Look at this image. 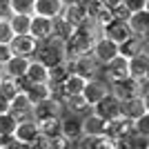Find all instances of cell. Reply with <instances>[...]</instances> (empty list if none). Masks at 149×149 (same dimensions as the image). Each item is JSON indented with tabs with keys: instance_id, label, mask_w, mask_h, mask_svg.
I'll list each match as a JSON object with an SVG mask.
<instances>
[{
	"instance_id": "1",
	"label": "cell",
	"mask_w": 149,
	"mask_h": 149,
	"mask_svg": "<svg viewBox=\"0 0 149 149\" xmlns=\"http://www.w3.org/2000/svg\"><path fill=\"white\" fill-rule=\"evenodd\" d=\"M98 36H100V29L93 20H87L85 25L76 27L74 33L62 42L65 60H76V58H82V56H91V47Z\"/></svg>"
},
{
	"instance_id": "2",
	"label": "cell",
	"mask_w": 149,
	"mask_h": 149,
	"mask_svg": "<svg viewBox=\"0 0 149 149\" xmlns=\"http://www.w3.org/2000/svg\"><path fill=\"white\" fill-rule=\"evenodd\" d=\"M33 60L40 62V65L47 67V69L56 67V65H62V62H65V49H62V42H58V40L40 42V45H38L36 56H33Z\"/></svg>"
},
{
	"instance_id": "3",
	"label": "cell",
	"mask_w": 149,
	"mask_h": 149,
	"mask_svg": "<svg viewBox=\"0 0 149 149\" xmlns=\"http://www.w3.org/2000/svg\"><path fill=\"white\" fill-rule=\"evenodd\" d=\"M109 93H111L116 100H120V102L131 100V98H140V96H143L138 80L131 78V76H127V78H123V80H118V82H113V85H109Z\"/></svg>"
},
{
	"instance_id": "4",
	"label": "cell",
	"mask_w": 149,
	"mask_h": 149,
	"mask_svg": "<svg viewBox=\"0 0 149 149\" xmlns=\"http://www.w3.org/2000/svg\"><path fill=\"white\" fill-rule=\"evenodd\" d=\"M116 56H118V45L111 42V40L105 38V36H98V38H96V42H93V47H91V58L96 60L98 67L107 65V62L113 60Z\"/></svg>"
},
{
	"instance_id": "5",
	"label": "cell",
	"mask_w": 149,
	"mask_h": 149,
	"mask_svg": "<svg viewBox=\"0 0 149 149\" xmlns=\"http://www.w3.org/2000/svg\"><path fill=\"white\" fill-rule=\"evenodd\" d=\"M100 71H102V80L107 82V85H113V82L123 80V78H127L129 76V67H127V58L123 56H116L113 60H109L107 65H102L100 67Z\"/></svg>"
},
{
	"instance_id": "6",
	"label": "cell",
	"mask_w": 149,
	"mask_h": 149,
	"mask_svg": "<svg viewBox=\"0 0 149 149\" xmlns=\"http://www.w3.org/2000/svg\"><path fill=\"white\" fill-rule=\"evenodd\" d=\"M60 18L67 22V25H71L76 29V27L85 25L89 20V2H85V0H80L78 5H69V7H62L60 11Z\"/></svg>"
},
{
	"instance_id": "7",
	"label": "cell",
	"mask_w": 149,
	"mask_h": 149,
	"mask_svg": "<svg viewBox=\"0 0 149 149\" xmlns=\"http://www.w3.org/2000/svg\"><path fill=\"white\" fill-rule=\"evenodd\" d=\"M91 113H96V116L102 118L105 123L116 120V118H120V100H116L111 93H107L102 100H98V102L91 107Z\"/></svg>"
},
{
	"instance_id": "8",
	"label": "cell",
	"mask_w": 149,
	"mask_h": 149,
	"mask_svg": "<svg viewBox=\"0 0 149 149\" xmlns=\"http://www.w3.org/2000/svg\"><path fill=\"white\" fill-rule=\"evenodd\" d=\"M38 45H40L38 40H33L29 33H25V36H13L9 47H11L13 56H22V58L33 60V56H36V51H38Z\"/></svg>"
},
{
	"instance_id": "9",
	"label": "cell",
	"mask_w": 149,
	"mask_h": 149,
	"mask_svg": "<svg viewBox=\"0 0 149 149\" xmlns=\"http://www.w3.org/2000/svg\"><path fill=\"white\" fill-rule=\"evenodd\" d=\"M60 116H62V105L56 102L54 98H47V100H42V102L31 107V118L36 123L47 120V118H60Z\"/></svg>"
},
{
	"instance_id": "10",
	"label": "cell",
	"mask_w": 149,
	"mask_h": 149,
	"mask_svg": "<svg viewBox=\"0 0 149 149\" xmlns=\"http://www.w3.org/2000/svg\"><path fill=\"white\" fill-rule=\"evenodd\" d=\"M149 113V105H147V98H131V100H125V102H120V116L127 120H138L143 118V116H147Z\"/></svg>"
},
{
	"instance_id": "11",
	"label": "cell",
	"mask_w": 149,
	"mask_h": 149,
	"mask_svg": "<svg viewBox=\"0 0 149 149\" xmlns=\"http://www.w3.org/2000/svg\"><path fill=\"white\" fill-rule=\"evenodd\" d=\"M98 71L100 67L96 65L91 56H82V58H76L71 60V74L82 78V80H93V78H98Z\"/></svg>"
},
{
	"instance_id": "12",
	"label": "cell",
	"mask_w": 149,
	"mask_h": 149,
	"mask_svg": "<svg viewBox=\"0 0 149 149\" xmlns=\"http://www.w3.org/2000/svg\"><path fill=\"white\" fill-rule=\"evenodd\" d=\"M109 93V85H107L102 78H93V80H87L85 87H82V98L87 100V105L93 107L98 100H102Z\"/></svg>"
},
{
	"instance_id": "13",
	"label": "cell",
	"mask_w": 149,
	"mask_h": 149,
	"mask_svg": "<svg viewBox=\"0 0 149 149\" xmlns=\"http://www.w3.org/2000/svg\"><path fill=\"white\" fill-rule=\"evenodd\" d=\"M100 36H105V38H109L111 42L120 45V42H125L127 38H131L134 33H131L129 25H127L125 20H111L109 25H105L100 29Z\"/></svg>"
},
{
	"instance_id": "14",
	"label": "cell",
	"mask_w": 149,
	"mask_h": 149,
	"mask_svg": "<svg viewBox=\"0 0 149 149\" xmlns=\"http://www.w3.org/2000/svg\"><path fill=\"white\" fill-rule=\"evenodd\" d=\"M129 134H134V123L127 118H116V120H109L107 123V129H105V136L109 138V140H113V143H118V140H123L125 136H129Z\"/></svg>"
},
{
	"instance_id": "15",
	"label": "cell",
	"mask_w": 149,
	"mask_h": 149,
	"mask_svg": "<svg viewBox=\"0 0 149 149\" xmlns=\"http://www.w3.org/2000/svg\"><path fill=\"white\" fill-rule=\"evenodd\" d=\"M29 36L38 42H47L51 40V20L40 18V16H31L29 20Z\"/></svg>"
},
{
	"instance_id": "16",
	"label": "cell",
	"mask_w": 149,
	"mask_h": 149,
	"mask_svg": "<svg viewBox=\"0 0 149 149\" xmlns=\"http://www.w3.org/2000/svg\"><path fill=\"white\" fill-rule=\"evenodd\" d=\"M29 58H22V56H11L9 60L2 65V76L5 78H11V80H18L27 74V67H29Z\"/></svg>"
},
{
	"instance_id": "17",
	"label": "cell",
	"mask_w": 149,
	"mask_h": 149,
	"mask_svg": "<svg viewBox=\"0 0 149 149\" xmlns=\"http://www.w3.org/2000/svg\"><path fill=\"white\" fill-rule=\"evenodd\" d=\"M140 51H147V36H131L118 45V56L127 58V60L138 56Z\"/></svg>"
},
{
	"instance_id": "18",
	"label": "cell",
	"mask_w": 149,
	"mask_h": 149,
	"mask_svg": "<svg viewBox=\"0 0 149 149\" xmlns=\"http://www.w3.org/2000/svg\"><path fill=\"white\" fill-rule=\"evenodd\" d=\"M40 131H38V123L33 118H25V120H20L18 125H16V131H13V140H18V143H25L29 145L33 138L38 136Z\"/></svg>"
},
{
	"instance_id": "19",
	"label": "cell",
	"mask_w": 149,
	"mask_h": 149,
	"mask_svg": "<svg viewBox=\"0 0 149 149\" xmlns=\"http://www.w3.org/2000/svg\"><path fill=\"white\" fill-rule=\"evenodd\" d=\"M80 125H82V136H105V129H107V123L102 118H98L96 113L89 111L87 116H82L80 118Z\"/></svg>"
},
{
	"instance_id": "20",
	"label": "cell",
	"mask_w": 149,
	"mask_h": 149,
	"mask_svg": "<svg viewBox=\"0 0 149 149\" xmlns=\"http://www.w3.org/2000/svg\"><path fill=\"white\" fill-rule=\"evenodd\" d=\"M62 11L60 0H33V16H40V18H58Z\"/></svg>"
},
{
	"instance_id": "21",
	"label": "cell",
	"mask_w": 149,
	"mask_h": 149,
	"mask_svg": "<svg viewBox=\"0 0 149 149\" xmlns=\"http://www.w3.org/2000/svg\"><path fill=\"white\" fill-rule=\"evenodd\" d=\"M60 136H65L69 143H76V140L82 136L80 118H78V116H67V118H60Z\"/></svg>"
},
{
	"instance_id": "22",
	"label": "cell",
	"mask_w": 149,
	"mask_h": 149,
	"mask_svg": "<svg viewBox=\"0 0 149 149\" xmlns=\"http://www.w3.org/2000/svg\"><path fill=\"white\" fill-rule=\"evenodd\" d=\"M89 20H93L96 25H98V29H102L105 25H109L113 20V16H111V9L100 0V2H91L89 5Z\"/></svg>"
},
{
	"instance_id": "23",
	"label": "cell",
	"mask_w": 149,
	"mask_h": 149,
	"mask_svg": "<svg viewBox=\"0 0 149 149\" xmlns=\"http://www.w3.org/2000/svg\"><path fill=\"white\" fill-rule=\"evenodd\" d=\"M127 67H129V76L131 78L149 76V54L147 51H140L138 56L129 58V60H127Z\"/></svg>"
},
{
	"instance_id": "24",
	"label": "cell",
	"mask_w": 149,
	"mask_h": 149,
	"mask_svg": "<svg viewBox=\"0 0 149 149\" xmlns=\"http://www.w3.org/2000/svg\"><path fill=\"white\" fill-rule=\"evenodd\" d=\"M62 109H67L69 116H78V118H82V116H87V113L91 111V107L87 105V100L82 98V93H76V96H67V100H65Z\"/></svg>"
},
{
	"instance_id": "25",
	"label": "cell",
	"mask_w": 149,
	"mask_h": 149,
	"mask_svg": "<svg viewBox=\"0 0 149 149\" xmlns=\"http://www.w3.org/2000/svg\"><path fill=\"white\" fill-rule=\"evenodd\" d=\"M76 149H116V143L107 136H80L76 140Z\"/></svg>"
},
{
	"instance_id": "26",
	"label": "cell",
	"mask_w": 149,
	"mask_h": 149,
	"mask_svg": "<svg viewBox=\"0 0 149 149\" xmlns=\"http://www.w3.org/2000/svg\"><path fill=\"white\" fill-rule=\"evenodd\" d=\"M127 25H129V29H131L134 36H147L149 33V9L131 13L129 20H127Z\"/></svg>"
},
{
	"instance_id": "27",
	"label": "cell",
	"mask_w": 149,
	"mask_h": 149,
	"mask_svg": "<svg viewBox=\"0 0 149 149\" xmlns=\"http://www.w3.org/2000/svg\"><path fill=\"white\" fill-rule=\"evenodd\" d=\"M25 78L31 82V85H47V80H49V71H47V67H42L40 62L31 60L29 67H27Z\"/></svg>"
},
{
	"instance_id": "28",
	"label": "cell",
	"mask_w": 149,
	"mask_h": 149,
	"mask_svg": "<svg viewBox=\"0 0 149 149\" xmlns=\"http://www.w3.org/2000/svg\"><path fill=\"white\" fill-rule=\"evenodd\" d=\"M74 33V27L67 25L65 20L58 16V18L51 20V40H58V42H65L69 36Z\"/></svg>"
},
{
	"instance_id": "29",
	"label": "cell",
	"mask_w": 149,
	"mask_h": 149,
	"mask_svg": "<svg viewBox=\"0 0 149 149\" xmlns=\"http://www.w3.org/2000/svg\"><path fill=\"white\" fill-rule=\"evenodd\" d=\"M60 118H62V116H60ZM60 118L40 120V123H38V131H40V136H45V138H56V136H60Z\"/></svg>"
},
{
	"instance_id": "30",
	"label": "cell",
	"mask_w": 149,
	"mask_h": 149,
	"mask_svg": "<svg viewBox=\"0 0 149 149\" xmlns=\"http://www.w3.org/2000/svg\"><path fill=\"white\" fill-rule=\"evenodd\" d=\"M25 93H27V98L31 100V105H38V102L51 98L49 96V85H31Z\"/></svg>"
},
{
	"instance_id": "31",
	"label": "cell",
	"mask_w": 149,
	"mask_h": 149,
	"mask_svg": "<svg viewBox=\"0 0 149 149\" xmlns=\"http://www.w3.org/2000/svg\"><path fill=\"white\" fill-rule=\"evenodd\" d=\"M11 16H33V0H9Z\"/></svg>"
},
{
	"instance_id": "32",
	"label": "cell",
	"mask_w": 149,
	"mask_h": 149,
	"mask_svg": "<svg viewBox=\"0 0 149 149\" xmlns=\"http://www.w3.org/2000/svg\"><path fill=\"white\" fill-rule=\"evenodd\" d=\"M18 93H20V89L16 87V80H11V78H5V76H2V80H0V98L7 100V102H11Z\"/></svg>"
},
{
	"instance_id": "33",
	"label": "cell",
	"mask_w": 149,
	"mask_h": 149,
	"mask_svg": "<svg viewBox=\"0 0 149 149\" xmlns=\"http://www.w3.org/2000/svg\"><path fill=\"white\" fill-rule=\"evenodd\" d=\"M29 20H31V16H11V18H9V25H11L13 36H25V33H29Z\"/></svg>"
},
{
	"instance_id": "34",
	"label": "cell",
	"mask_w": 149,
	"mask_h": 149,
	"mask_svg": "<svg viewBox=\"0 0 149 149\" xmlns=\"http://www.w3.org/2000/svg\"><path fill=\"white\" fill-rule=\"evenodd\" d=\"M16 125H18V120L13 118L11 113H0V136L2 138H13Z\"/></svg>"
},
{
	"instance_id": "35",
	"label": "cell",
	"mask_w": 149,
	"mask_h": 149,
	"mask_svg": "<svg viewBox=\"0 0 149 149\" xmlns=\"http://www.w3.org/2000/svg\"><path fill=\"white\" fill-rule=\"evenodd\" d=\"M85 82L82 78H78V76H67V80L62 82V89H65V93L67 96H76V93H82V87H85Z\"/></svg>"
},
{
	"instance_id": "36",
	"label": "cell",
	"mask_w": 149,
	"mask_h": 149,
	"mask_svg": "<svg viewBox=\"0 0 149 149\" xmlns=\"http://www.w3.org/2000/svg\"><path fill=\"white\" fill-rule=\"evenodd\" d=\"M49 71V85H62V82L67 80V76H69V71H67V67H65V62L62 65H56V67H51V69H47Z\"/></svg>"
},
{
	"instance_id": "37",
	"label": "cell",
	"mask_w": 149,
	"mask_h": 149,
	"mask_svg": "<svg viewBox=\"0 0 149 149\" xmlns=\"http://www.w3.org/2000/svg\"><path fill=\"white\" fill-rule=\"evenodd\" d=\"M123 7L129 13H138V11L149 9V0H123Z\"/></svg>"
},
{
	"instance_id": "38",
	"label": "cell",
	"mask_w": 149,
	"mask_h": 149,
	"mask_svg": "<svg viewBox=\"0 0 149 149\" xmlns=\"http://www.w3.org/2000/svg\"><path fill=\"white\" fill-rule=\"evenodd\" d=\"M11 40H13V31H11L9 20L0 18V45H9Z\"/></svg>"
},
{
	"instance_id": "39",
	"label": "cell",
	"mask_w": 149,
	"mask_h": 149,
	"mask_svg": "<svg viewBox=\"0 0 149 149\" xmlns=\"http://www.w3.org/2000/svg\"><path fill=\"white\" fill-rule=\"evenodd\" d=\"M134 134L149 138V113L143 116V118H138V120H134Z\"/></svg>"
},
{
	"instance_id": "40",
	"label": "cell",
	"mask_w": 149,
	"mask_h": 149,
	"mask_svg": "<svg viewBox=\"0 0 149 149\" xmlns=\"http://www.w3.org/2000/svg\"><path fill=\"white\" fill-rule=\"evenodd\" d=\"M71 143H69L65 136H56V138H49V149H69Z\"/></svg>"
},
{
	"instance_id": "41",
	"label": "cell",
	"mask_w": 149,
	"mask_h": 149,
	"mask_svg": "<svg viewBox=\"0 0 149 149\" xmlns=\"http://www.w3.org/2000/svg\"><path fill=\"white\" fill-rule=\"evenodd\" d=\"M116 149H136V134H129L125 136L123 140L116 143Z\"/></svg>"
},
{
	"instance_id": "42",
	"label": "cell",
	"mask_w": 149,
	"mask_h": 149,
	"mask_svg": "<svg viewBox=\"0 0 149 149\" xmlns=\"http://www.w3.org/2000/svg\"><path fill=\"white\" fill-rule=\"evenodd\" d=\"M29 149H49V138H45V136L38 134V136L29 143Z\"/></svg>"
},
{
	"instance_id": "43",
	"label": "cell",
	"mask_w": 149,
	"mask_h": 149,
	"mask_svg": "<svg viewBox=\"0 0 149 149\" xmlns=\"http://www.w3.org/2000/svg\"><path fill=\"white\" fill-rule=\"evenodd\" d=\"M11 56H13V54H11V47H9V45H0V62L5 65Z\"/></svg>"
},
{
	"instance_id": "44",
	"label": "cell",
	"mask_w": 149,
	"mask_h": 149,
	"mask_svg": "<svg viewBox=\"0 0 149 149\" xmlns=\"http://www.w3.org/2000/svg\"><path fill=\"white\" fill-rule=\"evenodd\" d=\"M136 149H149V138L147 136H136Z\"/></svg>"
},
{
	"instance_id": "45",
	"label": "cell",
	"mask_w": 149,
	"mask_h": 149,
	"mask_svg": "<svg viewBox=\"0 0 149 149\" xmlns=\"http://www.w3.org/2000/svg\"><path fill=\"white\" fill-rule=\"evenodd\" d=\"M5 149H29V145H25V143H18V140H9V145H7Z\"/></svg>"
},
{
	"instance_id": "46",
	"label": "cell",
	"mask_w": 149,
	"mask_h": 149,
	"mask_svg": "<svg viewBox=\"0 0 149 149\" xmlns=\"http://www.w3.org/2000/svg\"><path fill=\"white\" fill-rule=\"evenodd\" d=\"M102 2H105V5L109 7V9H116L118 5H123V0H102Z\"/></svg>"
},
{
	"instance_id": "47",
	"label": "cell",
	"mask_w": 149,
	"mask_h": 149,
	"mask_svg": "<svg viewBox=\"0 0 149 149\" xmlns=\"http://www.w3.org/2000/svg\"><path fill=\"white\" fill-rule=\"evenodd\" d=\"M0 113H9V102L0 98Z\"/></svg>"
},
{
	"instance_id": "48",
	"label": "cell",
	"mask_w": 149,
	"mask_h": 149,
	"mask_svg": "<svg viewBox=\"0 0 149 149\" xmlns=\"http://www.w3.org/2000/svg\"><path fill=\"white\" fill-rule=\"evenodd\" d=\"M80 0H60V5L62 7H69V5H78Z\"/></svg>"
},
{
	"instance_id": "49",
	"label": "cell",
	"mask_w": 149,
	"mask_h": 149,
	"mask_svg": "<svg viewBox=\"0 0 149 149\" xmlns=\"http://www.w3.org/2000/svg\"><path fill=\"white\" fill-rule=\"evenodd\" d=\"M85 2H89V5H91V2H100V0H85Z\"/></svg>"
},
{
	"instance_id": "50",
	"label": "cell",
	"mask_w": 149,
	"mask_h": 149,
	"mask_svg": "<svg viewBox=\"0 0 149 149\" xmlns=\"http://www.w3.org/2000/svg\"><path fill=\"white\" fill-rule=\"evenodd\" d=\"M0 76H2V62H0Z\"/></svg>"
},
{
	"instance_id": "51",
	"label": "cell",
	"mask_w": 149,
	"mask_h": 149,
	"mask_svg": "<svg viewBox=\"0 0 149 149\" xmlns=\"http://www.w3.org/2000/svg\"><path fill=\"white\" fill-rule=\"evenodd\" d=\"M0 80H2V76H0Z\"/></svg>"
},
{
	"instance_id": "52",
	"label": "cell",
	"mask_w": 149,
	"mask_h": 149,
	"mask_svg": "<svg viewBox=\"0 0 149 149\" xmlns=\"http://www.w3.org/2000/svg\"><path fill=\"white\" fill-rule=\"evenodd\" d=\"M0 149H5V147H0Z\"/></svg>"
}]
</instances>
